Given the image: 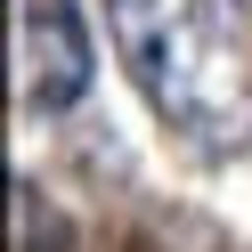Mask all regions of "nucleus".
I'll use <instances>...</instances> for the list:
<instances>
[{"label":"nucleus","mask_w":252,"mask_h":252,"mask_svg":"<svg viewBox=\"0 0 252 252\" xmlns=\"http://www.w3.org/2000/svg\"><path fill=\"white\" fill-rule=\"evenodd\" d=\"M147 106L195 147L252 138V0H106Z\"/></svg>","instance_id":"1"},{"label":"nucleus","mask_w":252,"mask_h":252,"mask_svg":"<svg viewBox=\"0 0 252 252\" xmlns=\"http://www.w3.org/2000/svg\"><path fill=\"white\" fill-rule=\"evenodd\" d=\"M98 73L90 25L73 0H17V98L33 114H65Z\"/></svg>","instance_id":"2"}]
</instances>
